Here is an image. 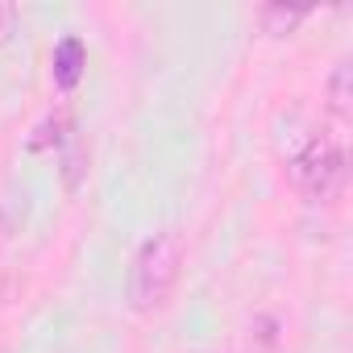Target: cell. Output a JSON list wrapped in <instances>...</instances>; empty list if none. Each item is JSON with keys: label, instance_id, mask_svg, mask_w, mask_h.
<instances>
[{"label": "cell", "instance_id": "4", "mask_svg": "<svg viewBox=\"0 0 353 353\" xmlns=\"http://www.w3.org/2000/svg\"><path fill=\"white\" fill-rule=\"evenodd\" d=\"M324 100H328V112L336 121H349L353 117V63L349 59H341L332 67V75L324 83Z\"/></svg>", "mask_w": 353, "mask_h": 353}, {"label": "cell", "instance_id": "7", "mask_svg": "<svg viewBox=\"0 0 353 353\" xmlns=\"http://www.w3.org/2000/svg\"><path fill=\"white\" fill-rule=\"evenodd\" d=\"M13 34H17V5L0 0V42H9Z\"/></svg>", "mask_w": 353, "mask_h": 353}, {"label": "cell", "instance_id": "6", "mask_svg": "<svg viewBox=\"0 0 353 353\" xmlns=\"http://www.w3.org/2000/svg\"><path fill=\"white\" fill-rule=\"evenodd\" d=\"M63 162H67V166H63L67 192H79V179H83V170H88V166H83V162H88V150H83V141H79L75 133H71L67 145H63Z\"/></svg>", "mask_w": 353, "mask_h": 353}, {"label": "cell", "instance_id": "5", "mask_svg": "<svg viewBox=\"0 0 353 353\" xmlns=\"http://www.w3.org/2000/svg\"><path fill=\"white\" fill-rule=\"evenodd\" d=\"M303 17H307V9H299V5H295V9H287V5H262V9H258V21H262V30H266L270 38H287Z\"/></svg>", "mask_w": 353, "mask_h": 353}, {"label": "cell", "instance_id": "1", "mask_svg": "<svg viewBox=\"0 0 353 353\" xmlns=\"http://www.w3.org/2000/svg\"><path fill=\"white\" fill-rule=\"evenodd\" d=\"M183 262H188V245H183V233L179 229H158L150 233L133 262H129V279H125V299L137 316H154L170 303L174 287H179V274H183Z\"/></svg>", "mask_w": 353, "mask_h": 353}, {"label": "cell", "instance_id": "3", "mask_svg": "<svg viewBox=\"0 0 353 353\" xmlns=\"http://www.w3.org/2000/svg\"><path fill=\"white\" fill-rule=\"evenodd\" d=\"M83 67H88V46H83V38H75V34L59 38V46H54V54H50V79H54V88H59V92H75L79 79H83Z\"/></svg>", "mask_w": 353, "mask_h": 353}, {"label": "cell", "instance_id": "2", "mask_svg": "<svg viewBox=\"0 0 353 353\" xmlns=\"http://www.w3.org/2000/svg\"><path fill=\"white\" fill-rule=\"evenodd\" d=\"M345 179H349V158L336 133H312L303 150L291 158V183L307 204H332L345 192Z\"/></svg>", "mask_w": 353, "mask_h": 353}]
</instances>
